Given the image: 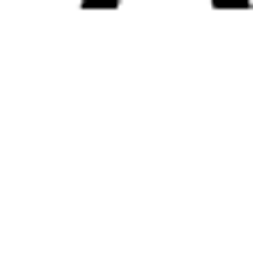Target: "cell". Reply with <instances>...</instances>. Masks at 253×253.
Here are the masks:
<instances>
[]
</instances>
